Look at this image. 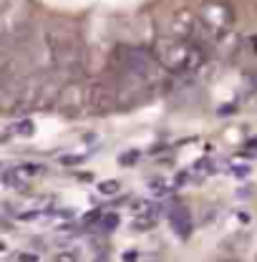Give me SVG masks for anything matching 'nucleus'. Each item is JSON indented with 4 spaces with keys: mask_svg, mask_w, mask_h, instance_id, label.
I'll return each instance as SVG.
<instances>
[{
    "mask_svg": "<svg viewBox=\"0 0 257 262\" xmlns=\"http://www.w3.org/2000/svg\"><path fill=\"white\" fill-rule=\"evenodd\" d=\"M169 73H194L207 61V48L187 38H159L152 51Z\"/></svg>",
    "mask_w": 257,
    "mask_h": 262,
    "instance_id": "obj_1",
    "label": "nucleus"
},
{
    "mask_svg": "<svg viewBox=\"0 0 257 262\" xmlns=\"http://www.w3.org/2000/svg\"><path fill=\"white\" fill-rule=\"evenodd\" d=\"M46 43L51 51V58L58 71L73 73L83 66V48L78 43V38L71 31H48L46 33Z\"/></svg>",
    "mask_w": 257,
    "mask_h": 262,
    "instance_id": "obj_2",
    "label": "nucleus"
},
{
    "mask_svg": "<svg viewBox=\"0 0 257 262\" xmlns=\"http://www.w3.org/2000/svg\"><path fill=\"white\" fill-rule=\"evenodd\" d=\"M89 108L96 114H109L119 108V81L114 78H101L89 86Z\"/></svg>",
    "mask_w": 257,
    "mask_h": 262,
    "instance_id": "obj_3",
    "label": "nucleus"
},
{
    "mask_svg": "<svg viewBox=\"0 0 257 262\" xmlns=\"http://www.w3.org/2000/svg\"><path fill=\"white\" fill-rule=\"evenodd\" d=\"M199 20L215 33V35H222V33L232 26V10L227 8L225 3L212 0V3H204V5L199 8Z\"/></svg>",
    "mask_w": 257,
    "mask_h": 262,
    "instance_id": "obj_4",
    "label": "nucleus"
},
{
    "mask_svg": "<svg viewBox=\"0 0 257 262\" xmlns=\"http://www.w3.org/2000/svg\"><path fill=\"white\" fill-rule=\"evenodd\" d=\"M83 103H89V89H86L81 81H68V83H63L61 96H58V103H56V106L63 111L66 116H76V114H81Z\"/></svg>",
    "mask_w": 257,
    "mask_h": 262,
    "instance_id": "obj_5",
    "label": "nucleus"
},
{
    "mask_svg": "<svg viewBox=\"0 0 257 262\" xmlns=\"http://www.w3.org/2000/svg\"><path fill=\"white\" fill-rule=\"evenodd\" d=\"M199 18H194L189 10H177L169 20V33L174 38H187V40H194V35L199 33Z\"/></svg>",
    "mask_w": 257,
    "mask_h": 262,
    "instance_id": "obj_6",
    "label": "nucleus"
},
{
    "mask_svg": "<svg viewBox=\"0 0 257 262\" xmlns=\"http://www.w3.org/2000/svg\"><path fill=\"white\" fill-rule=\"evenodd\" d=\"M172 222H174V227H177V232H179L182 237H187V234H189V229H192V220H189V212H187V209H177V212L172 214Z\"/></svg>",
    "mask_w": 257,
    "mask_h": 262,
    "instance_id": "obj_7",
    "label": "nucleus"
},
{
    "mask_svg": "<svg viewBox=\"0 0 257 262\" xmlns=\"http://www.w3.org/2000/svg\"><path fill=\"white\" fill-rule=\"evenodd\" d=\"M119 189H121V184H119V182H114V179H111V182H101V184H98V192H101V194H116Z\"/></svg>",
    "mask_w": 257,
    "mask_h": 262,
    "instance_id": "obj_8",
    "label": "nucleus"
},
{
    "mask_svg": "<svg viewBox=\"0 0 257 262\" xmlns=\"http://www.w3.org/2000/svg\"><path fill=\"white\" fill-rule=\"evenodd\" d=\"M53 262H78V257H76V252H58V255H53Z\"/></svg>",
    "mask_w": 257,
    "mask_h": 262,
    "instance_id": "obj_9",
    "label": "nucleus"
},
{
    "mask_svg": "<svg viewBox=\"0 0 257 262\" xmlns=\"http://www.w3.org/2000/svg\"><path fill=\"white\" fill-rule=\"evenodd\" d=\"M18 131H23V136H28V134H33V124L31 121H20V124H18Z\"/></svg>",
    "mask_w": 257,
    "mask_h": 262,
    "instance_id": "obj_10",
    "label": "nucleus"
},
{
    "mask_svg": "<svg viewBox=\"0 0 257 262\" xmlns=\"http://www.w3.org/2000/svg\"><path fill=\"white\" fill-rule=\"evenodd\" d=\"M116 222H119V220H116V214H109V217L103 220V227H106V229H114V227H116Z\"/></svg>",
    "mask_w": 257,
    "mask_h": 262,
    "instance_id": "obj_11",
    "label": "nucleus"
}]
</instances>
